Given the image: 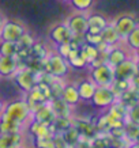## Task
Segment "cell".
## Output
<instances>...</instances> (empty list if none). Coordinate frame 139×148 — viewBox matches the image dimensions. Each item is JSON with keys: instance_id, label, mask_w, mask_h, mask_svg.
Segmentation results:
<instances>
[{"instance_id": "cell-1", "label": "cell", "mask_w": 139, "mask_h": 148, "mask_svg": "<svg viewBox=\"0 0 139 148\" xmlns=\"http://www.w3.org/2000/svg\"><path fill=\"white\" fill-rule=\"evenodd\" d=\"M41 71L59 79H64L70 72V65L67 60L56 52H48L46 57L41 58Z\"/></svg>"}, {"instance_id": "cell-2", "label": "cell", "mask_w": 139, "mask_h": 148, "mask_svg": "<svg viewBox=\"0 0 139 148\" xmlns=\"http://www.w3.org/2000/svg\"><path fill=\"white\" fill-rule=\"evenodd\" d=\"M3 114L8 117L10 120L17 121L22 125H26L32 120V110L29 109L27 103L23 99H15L12 102H10L8 105L6 103Z\"/></svg>"}, {"instance_id": "cell-3", "label": "cell", "mask_w": 139, "mask_h": 148, "mask_svg": "<svg viewBox=\"0 0 139 148\" xmlns=\"http://www.w3.org/2000/svg\"><path fill=\"white\" fill-rule=\"evenodd\" d=\"M90 69V79L97 87H109L115 80L113 67H111L109 64L102 63Z\"/></svg>"}, {"instance_id": "cell-4", "label": "cell", "mask_w": 139, "mask_h": 148, "mask_svg": "<svg viewBox=\"0 0 139 148\" xmlns=\"http://www.w3.org/2000/svg\"><path fill=\"white\" fill-rule=\"evenodd\" d=\"M14 82L15 84L18 86L19 88L23 91V92H27L30 91L37 84V77H36V72L30 69L29 67H22L19 68L18 71L12 75Z\"/></svg>"}, {"instance_id": "cell-5", "label": "cell", "mask_w": 139, "mask_h": 148, "mask_svg": "<svg viewBox=\"0 0 139 148\" xmlns=\"http://www.w3.org/2000/svg\"><path fill=\"white\" fill-rule=\"evenodd\" d=\"M26 32V27L18 21H7L6 19L0 29V41H10L17 42L19 37Z\"/></svg>"}, {"instance_id": "cell-6", "label": "cell", "mask_w": 139, "mask_h": 148, "mask_svg": "<svg viewBox=\"0 0 139 148\" xmlns=\"http://www.w3.org/2000/svg\"><path fill=\"white\" fill-rule=\"evenodd\" d=\"M113 27L117 32L119 37H120L121 41L126 40V37L130 34L134 29L138 27V21L134 15L131 14H123V15H119L115 21H113Z\"/></svg>"}, {"instance_id": "cell-7", "label": "cell", "mask_w": 139, "mask_h": 148, "mask_svg": "<svg viewBox=\"0 0 139 148\" xmlns=\"http://www.w3.org/2000/svg\"><path fill=\"white\" fill-rule=\"evenodd\" d=\"M136 56L128 57L117 64L116 67H113V73L115 79H124V80H131L135 75H138V64H136Z\"/></svg>"}, {"instance_id": "cell-8", "label": "cell", "mask_w": 139, "mask_h": 148, "mask_svg": "<svg viewBox=\"0 0 139 148\" xmlns=\"http://www.w3.org/2000/svg\"><path fill=\"white\" fill-rule=\"evenodd\" d=\"M91 103L97 109H108L116 101V95L113 94L111 87H95V91L91 97Z\"/></svg>"}, {"instance_id": "cell-9", "label": "cell", "mask_w": 139, "mask_h": 148, "mask_svg": "<svg viewBox=\"0 0 139 148\" xmlns=\"http://www.w3.org/2000/svg\"><path fill=\"white\" fill-rule=\"evenodd\" d=\"M66 25L70 29L72 34H78V36H83L87 32V19L83 12L81 14H74L71 16L66 19Z\"/></svg>"}, {"instance_id": "cell-10", "label": "cell", "mask_w": 139, "mask_h": 148, "mask_svg": "<svg viewBox=\"0 0 139 148\" xmlns=\"http://www.w3.org/2000/svg\"><path fill=\"white\" fill-rule=\"evenodd\" d=\"M55 118H56V116H55L53 110H52V108L49 106L48 102L41 103L40 106H37L32 112V120L42 122L45 125H52Z\"/></svg>"}, {"instance_id": "cell-11", "label": "cell", "mask_w": 139, "mask_h": 148, "mask_svg": "<svg viewBox=\"0 0 139 148\" xmlns=\"http://www.w3.org/2000/svg\"><path fill=\"white\" fill-rule=\"evenodd\" d=\"M71 37H72V33L70 32V29H68L67 25L64 22L55 25L49 30V40L53 42L55 45L68 42V41L71 40Z\"/></svg>"}, {"instance_id": "cell-12", "label": "cell", "mask_w": 139, "mask_h": 148, "mask_svg": "<svg viewBox=\"0 0 139 148\" xmlns=\"http://www.w3.org/2000/svg\"><path fill=\"white\" fill-rule=\"evenodd\" d=\"M19 68V60L15 56H0V76H12Z\"/></svg>"}, {"instance_id": "cell-13", "label": "cell", "mask_w": 139, "mask_h": 148, "mask_svg": "<svg viewBox=\"0 0 139 148\" xmlns=\"http://www.w3.org/2000/svg\"><path fill=\"white\" fill-rule=\"evenodd\" d=\"M127 57H128V52H127L124 48H121V46L115 45V46H111L109 50L106 52L105 61H106V64H109L111 67H116L117 64H120L121 61H124Z\"/></svg>"}, {"instance_id": "cell-14", "label": "cell", "mask_w": 139, "mask_h": 148, "mask_svg": "<svg viewBox=\"0 0 139 148\" xmlns=\"http://www.w3.org/2000/svg\"><path fill=\"white\" fill-rule=\"evenodd\" d=\"M48 103L56 117H72V106H70L67 102H64L60 97L50 98Z\"/></svg>"}, {"instance_id": "cell-15", "label": "cell", "mask_w": 139, "mask_h": 148, "mask_svg": "<svg viewBox=\"0 0 139 148\" xmlns=\"http://www.w3.org/2000/svg\"><path fill=\"white\" fill-rule=\"evenodd\" d=\"M86 19H87V33H91V34H100L101 30L108 25V21L101 14L86 15Z\"/></svg>"}, {"instance_id": "cell-16", "label": "cell", "mask_w": 139, "mask_h": 148, "mask_svg": "<svg viewBox=\"0 0 139 148\" xmlns=\"http://www.w3.org/2000/svg\"><path fill=\"white\" fill-rule=\"evenodd\" d=\"M23 144V133H0V148H17Z\"/></svg>"}, {"instance_id": "cell-17", "label": "cell", "mask_w": 139, "mask_h": 148, "mask_svg": "<svg viewBox=\"0 0 139 148\" xmlns=\"http://www.w3.org/2000/svg\"><path fill=\"white\" fill-rule=\"evenodd\" d=\"M100 36H101V40H102V42H105L108 46L119 45V44L121 42L120 37H119L117 32L115 30V27H113L112 23H108L106 26H105L102 30H101Z\"/></svg>"}, {"instance_id": "cell-18", "label": "cell", "mask_w": 139, "mask_h": 148, "mask_svg": "<svg viewBox=\"0 0 139 148\" xmlns=\"http://www.w3.org/2000/svg\"><path fill=\"white\" fill-rule=\"evenodd\" d=\"M95 87L97 86L91 82V79H83V80H81L76 84V90H78V94H79V99L81 101H90L93 94H94Z\"/></svg>"}, {"instance_id": "cell-19", "label": "cell", "mask_w": 139, "mask_h": 148, "mask_svg": "<svg viewBox=\"0 0 139 148\" xmlns=\"http://www.w3.org/2000/svg\"><path fill=\"white\" fill-rule=\"evenodd\" d=\"M29 132L33 137H44V136H53V129L50 125H45L42 122L30 120V125H29Z\"/></svg>"}, {"instance_id": "cell-20", "label": "cell", "mask_w": 139, "mask_h": 148, "mask_svg": "<svg viewBox=\"0 0 139 148\" xmlns=\"http://www.w3.org/2000/svg\"><path fill=\"white\" fill-rule=\"evenodd\" d=\"M60 98L63 99L64 102H67L70 106H75L79 103V94H78V90H76V86L74 84H64L63 90H62V94H60Z\"/></svg>"}, {"instance_id": "cell-21", "label": "cell", "mask_w": 139, "mask_h": 148, "mask_svg": "<svg viewBox=\"0 0 139 148\" xmlns=\"http://www.w3.org/2000/svg\"><path fill=\"white\" fill-rule=\"evenodd\" d=\"M22 124L17 121L10 120L8 117H6L3 113L0 114V133H15V132H22L23 129Z\"/></svg>"}, {"instance_id": "cell-22", "label": "cell", "mask_w": 139, "mask_h": 148, "mask_svg": "<svg viewBox=\"0 0 139 148\" xmlns=\"http://www.w3.org/2000/svg\"><path fill=\"white\" fill-rule=\"evenodd\" d=\"M117 101L123 103L127 109L138 105V92H136V88L131 86L130 88H127L126 91H123V92L117 97Z\"/></svg>"}, {"instance_id": "cell-23", "label": "cell", "mask_w": 139, "mask_h": 148, "mask_svg": "<svg viewBox=\"0 0 139 148\" xmlns=\"http://www.w3.org/2000/svg\"><path fill=\"white\" fill-rule=\"evenodd\" d=\"M79 56H81L86 61V64L89 65L91 61H94L95 58L100 56V52L97 50L95 46L89 45V44H83V45L79 48Z\"/></svg>"}, {"instance_id": "cell-24", "label": "cell", "mask_w": 139, "mask_h": 148, "mask_svg": "<svg viewBox=\"0 0 139 148\" xmlns=\"http://www.w3.org/2000/svg\"><path fill=\"white\" fill-rule=\"evenodd\" d=\"M66 60H67V63H68V65H70V68H76V69H81V68L87 67L86 61L81 57V56H79V48H78V49H71V50H70V53L67 54Z\"/></svg>"}, {"instance_id": "cell-25", "label": "cell", "mask_w": 139, "mask_h": 148, "mask_svg": "<svg viewBox=\"0 0 139 148\" xmlns=\"http://www.w3.org/2000/svg\"><path fill=\"white\" fill-rule=\"evenodd\" d=\"M62 135H63L64 140L68 143V145H71V147L76 145V144L81 141V137H82L79 129H78L76 126H74V125H72L71 128H68L67 130H64Z\"/></svg>"}, {"instance_id": "cell-26", "label": "cell", "mask_w": 139, "mask_h": 148, "mask_svg": "<svg viewBox=\"0 0 139 148\" xmlns=\"http://www.w3.org/2000/svg\"><path fill=\"white\" fill-rule=\"evenodd\" d=\"M52 129L53 132H60V133H63L64 130H67L68 128H71L72 126V118L71 117H56L52 122Z\"/></svg>"}, {"instance_id": "cell-27", "label": "cell", "mask_w": 139, "mask_h": 148, "mask_svg": "<svg viewBox=\"0 0 139 148\" xmlns=\"http://www.w3.org/2000/svg\"><path fill=\"white\" fill-rule=\"evenodd\" d=\"M138 124H134V122L126 121L124 122V139L128 141V143H134L138 140Z\"/></svg>"}, {"instance_id": "cell-28", "label": "cell", "mask_w": 139, "mask_h": 148, "mask_svg": "<svg viewBox=\"0 0 139 148\" xmlns=\"http://www.w3.org/2000/svg\"><path fill=\"white\" fill-rule=\"evenodd\" d=\"M124 42H126L127 46H128L131 50H134V52H136V50L139 49V26L136 27V29H134V30L126 37Z\"/></svg>"}, {"instance_id": "cell-29", "label": "cell", "mask_w": 139, "mask_h": 148, "mask_svg": "<svg viewBox=\"0 0 139 148\" xmlns=\"http://www.w3.org/2000/svg\"><path fill=\"white\" fill-rule=\"evenodd\" d=\"M17 44L10 41H0V56H15L17 54Z\"/></svg>"}, {"instance_id": "cell-30", "label": "cell", "mask_w": 139, "mask_h": 148, "mask_svg": "<svg viewBox=\"0 0 139 148\" xmlns=\"http://www.w3.org/2000/svg\"><path fill=\"white\" fill-rule=\"evenodd\" d=\"M94 0H70V4L74 10L79 11V12H86L91 8Z\"/></svg>"}, {"instance_id": "cell-31", "label": "cell", "mask_w": 139, "mask_h": 148, "mask_svg": "<svg viewBox=\"0 0 139 148\" xmlns=\"http://www.w3.org/2000/svg\"><path fill=\"white\" fill-rule=\"evenodd\" d=\"M33 144L36 148H55L53 136H44V137H33Z\"/></svg>"}, {"instance_id": "cell-32", "label": "cell", "mask_w": 139, "mask_h": 148, "mask_svg": "<svg viewBox=\"0 0 139 148\" xmlns=\"http://www.w3.org/2000/svg\"><path fill=\"white\" fill-rule=\"evenodd\" d=\"M34 41H36L34 37L26 30L22 36L19 37V40L17 41L15 44H17V48H18V49H21V48H32V45L34 44Z\"/></svg>"}, {"instance_id": "cell-33", "label": "cell", "mask_w": 139, "mask_h": 148, "mask_svg": "<svg viewBox=\"0 0 139 148\" xmlns=\"http://www.w3.org/2000/svg\"><path fill=\"white\" fill-rule=\"evenodd\" d=\"M32 53H33V57L36 58H45L46 54H48V50L45 49V46L42 44L34 41V44L32 45Z\"/></svg>"}, {"instance_id": "cell-34", "label": "cell", "mask_w": 139, "mask_h": 148, "mask_svg": "<svg viewBox=\"0 0 139 148\" xmlns=\"http://www.w3.org/2000/svg\"><path fill=\"white\" fill-rule=\"evenodd\" d=\"M83 40H85V44H89V45H93V46H97L100 42H102L100 34H91V33H87V32L83 34Z\"/></svg>"}, {"instance_id": "cell-35", "label": "cell", "mask_w": 139, "mask_h": 148, "mask_svg": "<svg viewBox=\"0 0 139 148\" xmlns=\"http://www.w3.org/2000/svg\"><path fill=\"white\" fill-rule=\"evenodd\" d=\"M53 144L55 148H71V145H68V143L64 140L63 135L60 132L53 133Z\"/></svg>"}, {"instance_id": "cell-36", "label": "cell", "mask_w": 139, "mask_h": 148, "mask_svg": "<svg viewBox=\"0 0 139 148\" xmlns=\"http://www.w3.org/2000/svg\"><path fill=\"white\" fill-rule=\"evenodd\" d=\"M70 50H71V46L68 45V42H64V44H59V45H56V53L60 54L62 57H67V54L70 53Z\"/></svg>"}, {"instance_id": "cell-37", "label": "cell", "mask_w": 139, "mask_h": 148, "mask_svg": "<svg viewBox=\"0 0 139 148\" xmlns=\"http://www.w3.org/2000/svg\"><path fill=\"white\" fill-rule=\"evenodd\" d=\"M4 108H6V102L3 101V99L0 98V114L3 113V110H4Z\"/></svg>"}, {"instance_id": "cell-38", "label": "cell", "mask_w": 139, "mask_h": 148, "mask_svg": "<svg viewBox=\"0 0 139 148\" xmlns=\"http://www.w3.org/2000/svg\"><path fill=\"white\" fill-rule=\"evenodd\" d=\"M4 16H3V15H1V14H0V29H1V26H3V23H4Z\"/></svg>"}, {"instance_id": "cell-39", "label": "cell", "mask_w": 139, "mask_h": 148, "mask_svg": "<svg viewBox=\"0 0 139 148\" xmlns=\"http://www.w3.org/2000/svg\"><path fill=\"white\" fill-rule=\"evenodd\" d=\"M17 148H26V147H25L23 144H21V145H19V147H17Z\"/></svg>"}, {"instance_id": "cell-40", "label": "cell", "mask_w": 139, "mask_h": 148, "mask_svg": "<svg viewBox=\"0 0 139 148\" xmlns=\"http://www.w3.org/2000/svg\"><path fill=\"white\" fill-rule=\"evenodd\" d=\"M62 1H64V3H70V0H62Z\"/></svg>"}, {"instance_id": "cell-41", "label": "cell", "mask_w": 139, "mask_h": 148, "mask_svg": "<svg viewBox=\"0 0 139 148\" xmlns=\"http://www.w3.org/2000/svg\"><path fill=\"white\" fill-rule=\"evenodd\" d=\"M71 148H79V147H76V145H74V147H71Z\"/></svg>"}]
</instances>
